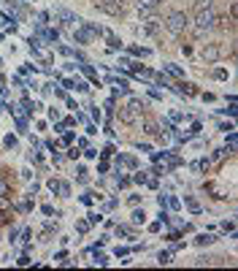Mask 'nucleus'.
<instances>
[{
  "instance_id": "obj_1",
  "label": "nucleus",
  "mask_w": 238,
  "mask_h": 271,
  "mask_svg": "<svg viewBox=\"0 0 238 271\" xmlns=\"http://www.w3.org/2000/svg\"><path fill=\"white\" fill-rule=\"evenodd\" d=\"M187 25H189V16H187L184 11H174V14L165 19V27H168V33H170V35L184 33V30H187Z\"/></svg>"
},
{
  "instance_id": "obj_2",
  "label": "nucleus",
  "mask_w": 238,
  "mask_h": 271,
  "mask_svg": "<svg viewBox=\"0 0 238 271\" xmlns=\"http://www.w3.org/2000/svg\"><path fill=\"white\" fill-rule=\"evenodd\" d=\"M125 0H95V8L103 14H109V16H119L122 11H125Z\"/></svg>"
},
{
  "instance_id": "obj_3",
  "label": "nucleus",
  "mask_w": 238,
  "mask_h": 271,
  "mask_svg": "<svg viewBox=\"0 0 238 271\" xmlns=\"http://www.w3.org/2000/svg\"><path fill=\"white\" fill-rule=\"evenodd\" d=\"M217 22V14L211 11V8H206V11H198V19H195V33L203 35L206 30H211Z\"/></svg>"
},
{
  "instance_id": "obj_4",
  "label": "nucleus",
  "mask_w": 238,
  "mask_h": 271,
  "mask_svg": "<svg viewBox=\"0 0 238 271\" xmlns=\"http://www.w3.org/2000/svg\"><path fill=\"white\" fill-rule=\"evenodd\" d=\"M73 38H76V41H79V44H90L92 38H95L92 27H90V22H84V19H81V25L73 30Z\"/></svg>"
},
{
  "instance_id": "obj_5",
  "label": "nucleus",
  "mask_w": 238,
  "mask_h": 271,
  "mask_svg": "<svg viewBox=\"0 0 238 271\" xmlns=\"http://www.w3.org/2000/svg\"><path fill=\"white\" fill-rule=\"evenodd\" d=\"M220 54H222L220 44H208V46H203V60H206V63H217V60H220Z\"/></svg>"
},
{
  "instance_id": "obj_6",
  "label": "nucleus",
  "mask_w": 238,
  "mask_h": 271,
  "mask_svg": "<svg viewBox=\"0 0 238 271\" xmlns=\"http://www.w3.org/2000/svg\"><path fill=\"white\" fill-rule=\"evenodd\" d=\"M160 3H163V0H136V8L141 14H152Z\"/></svg>"
},
{
  "instance_id": "obj_7",
  "label": "nucleus",
  "mask_w": 238,
  "mask_h": 271,
  "mask_svg": "<svg viewBox=\"0 0 238 271\" xmlns=\"http://www.w3.org/2000/svg\"><path fill=\"white\" fill-rule=\"evenodd\" d=\"M119 120L130 125V122H136V120H138V111H133L130 106H125V109H119Z\"/></svg>"
},
{
  "instance_id": "obj_8",
  "label": "nucleus",
  "mask_w": 238,
  "mask_h": 271,
  "mask_svg": "<svg viewBox=\"0 0 238 271\" xmlns=\"http://www.w3.org/2000/svg\"><path fill=\"white\" fill-rule=\"evenodd\" d=\"M103 35H106V41H109V46H111V49H122V41H119V38L114 35L111 30H103Z\"/></svg>"
},
{
  "instance_id": "obj_9",
  "label": "nucleus",
  "mask_w": 238,
  "mask_h": 271,
  "mask_svg": "<svg viewBox=\"0 0 238 271\" xmlns=\"http://www.w3.org/2000/svg\"><path fill=\"white\" fill-rule=\"evenodd\" d=\"M114 84H117V87H114V95H130V90H127V82H119V79H111Z\"/></svg>"
},
{
  "instance_id": "obj_10",
  "label": "nucleus",
  "mask_w": 238,
  "mask_h": 271,
  "mask_svg": "<svg viewBox=\"0 0 238 271\" xmlns=\"http://www.w3.org/2000/svg\"><path fill=\"white\" fill-rule=\"evenodd\" d=\"M214 241H217V239H214L211 234H201V236L195 239V244H198V247H208V244H214Z\"/></svg>"
},
{
  "instance_id": "obj_11",
  "label": "nucleus",
  "mask_w": 238,
  "mask_h": 271,
  "mask_svg": "<svg viewBox=\"0 0 238 271\" xmlns=\"http://www.w3.org/2000/svg\"><path fill=\"white\" fill-rule=\"evenodd\" d=\"M141 30H144V33H149V35H152V33H157V30H160V25H157V19H149V22H146L144 27H141Z\"/></svg>"
},
{
  "instance_id": "obj_12",
  "label": "nucleus",
  "mask_w": 238,
  "mask_h": 271,
  "mask_svg": "<svg viewBox=\"0 0 238 271\" xmlns=\"http://www.w3.org/2000/svg\"><path fill=\"white\" fill-rule=\"evenodd\" d=\"M133 222H136V225H144V222H146L144 209H136V211H133Z\"/></svg>"
},
{
  "instance_id": "obj_13",
  "label": "nucleus",
  "mask_w": 238,
  "mask_h": 271,
  "mask_svg": "<svg viewBox=\"0 0 238 271\" xmlns=\"http://www.w3.org/2000/svg\"><path fill=\"white\" fill-rule=\"evenodd\" d=\"M214 0H195V11H206V8H211Z\"/></svg>"
},
{
  "instance_id": "obj_14",
  "label": "nucleus",
  "mask_w": 238,
  "mask_h": 271,
  "mask_svg": "<svg viewBox=\"0 0 238 271\" xmlns=\"http://www.w3.org/2000/svg\"><path fill=\"white\" fill-rule=\"evenodd\" d=\"M127 106H130L133 111H138V114H141V109H144V101H138V98H130V101H127Z\"/></svg>"
},
{
  "instance_id": "obj_15",
  "label": "nucleus",
  "mask_w": 238,
  "mask_h": 271,
  "mask_svg": "<svg viewBox=\"0 0 238 271\" xmlns=\"http://www.w3.org/2000/svg\"><path fill=\"white\" fill-rule=\"evenodd\" d=\"M146 179H149V177H146V171H138L136 177H133V182H136V185H146Z\"/></svg>"
},
{
  "instance_id": "obj_16",
  "label": "nucleus",
  "mask_w": 238,
  "mask_h": 271,
  "mask_svg": "<svg viewBox=\"0 0 238 271\" xmlns=\"http://www.w3.org/2000/svg\"><path fill=\"white\" fill-rule=\"evenodd\" d=\"M144 130H146L149 136H157V133H160V128H157L155 122H144Z\"/></svg>"
},
{
  "instance_id": "obj_17",
  "label": "nucleus",
  "mask_w": 238,
  "mask_h": 271,
  "mask_svg": "<svg viewBox=\"0 0 238 271\" xmlns=\"http://www.w3.org/2000/svg\"><path fill=\"white\" fill-rule=\"evenodd\" d=\"M57 192H60L62 198H68L71 196V185H68V182H60V190H57Z\"/></svg>"
},
{
  "instance_id": "obj_18",
  "label": "nucleus",
  "mask_w": 238,
  "mask_h": 271,
  "mask_svg": "<svg viewBox=\"0 0 238 271\" xmlns=\"http://www.w3.org/2000/svg\"><path fill=\"white\" fill-rule=\"evenodd\" d=\"M157 263H160V266H168V263H170V253H160V255H157Z\"/></svg>"
},
{
  "instance_id": "obj_19",
  "label": "nucleus",
  "mask_w": 238,
  "mask_h": 271,
  "mask_svg": "<svg viewBox=\"0 0 238 271\" xmlns=\"http://www.w3.org/2000/svg\"><path fill=\"white\" fill-rule=\"evenodd\" d=\"M76 230H79V234H87V230H90V222H76Z\"/></svg>"
},
{
  "instance_id": "obj_20",
  "label": "nucleus",
  "mask_w": 238,
  "mask_h": 271,
  "mask_svg": "<svg viewBox=\"0 0 238 271\" xmlns=\"http://www.w3.org/2000/svg\"><path fill=\"white\" fill-rule=\"evenodd\" d=\"M3 144H6L8 149H11V147H16V139H14V136H6V139H3Z\"/></svg>"
},
{
  "instance_id": "obj_21",
  "label": "nucleus",
  "mask_w": 238,
  "mask_h": 271,
  "mask_svg": "<svg viewBox=\"0 0 238 271\" xmlns=\"http://www.w3.org/2000/svg\"><path fill=\"white\" fill-rule=\"evenodd\" d=\"M130 52H133V54H141V57H146V54H149V49H141V46H133Z\"/></svg>"
},
{
  "instance_id": "obj_22",
  "label": "nucleus",
  "mask_w": 238,
  "mask_h": 271,
  "mask_svg": "<svg viewBox=\"0 0 238 271\" xmlns=\"http://www.w3.org/2000/svg\"><path fill=\"white\" fill-rule=\"evenodd\" d=\"M49 190L57 192V190H60V182H57V179H49Z\"/></svg>"
},
{
  "instance_id": "obj_23",
  "label": "nucleus",
  "mask_w": 238,
  "mask_h": 271,
  "mask_svg": "<svg viewBox=\"0 0 238 271\" xmlns=\"http://www.w3.org/2000/svg\"><path fill=\"white\" fill-rule=\"evenodd\" d=\"M165 68H168V71H170V73H174V76H182V71H179V68H176V65H170V63H168Z\"/></svg>"
},
{
  "instance_id": "obj_24",
  "label": "nucleus",
  "mask_w": 238,
  "mask_h": 271,
  "mask_svg": "<svg viewBox=\"0 0 238 271\" xmlns=\"http://www.w3.org/2000/svg\"><path fill=\"white\" fill-rule=\"evenodd\" d=\"M0 196H8V185H6L3 179H0Z\"/></svg>"
},
{
  "instance_id": "obj_25",
  "label": "nucleus",
  "mask_w": 238,
  "mask_h": 271,
  "mask_svg": "<svg viewBox=\"0 0 238 271\" xmlns=\"http://www.w3.org/2000/svg\"><path fill=\"white\" fill-rule=\"evenodd\" d=\"M222 228H225V230H233V228H235V222H230V220H225V222H222Z\"/></svg>"
},
{
  "instance_id": "obj_26",
  "label": "nucleus",
  "mask_w": 238,
  "mask_h": 271,
  "mask_svg": "<svg viewBox=\"0 0 238 271\" xmlns=\"http://www.w3.org/2000/svg\"><path fill=\"white\" fill-rule=\"evenodd\" d=\"M0 25H3V27L8 25V16H6V14H0Z\"/></svg>"
},
{
  "instance_id": "obj_27",
  "label": "nucleus",
  "mask_w": 238,
  "mask_h": 271,
  "mask_svg": "<svg viewBox=\"0 0 238 271\" xmlns=\"http://www.w3.org/2000/svg\"><path fill=\"white\" fill-rule=\"evenodd\" d=\"M3 84H6V79H3V76H0V87H3Z\"/></svg>"
}]
</instances>
